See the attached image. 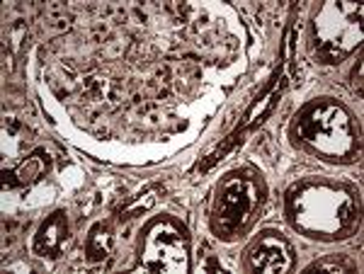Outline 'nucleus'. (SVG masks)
<instances>
[{
  "label": "nucleus",
  "instance_id": "f257e3e1",
  "mask_svg": "<svg viewBox=\"0 0 364 274\" xmlns=\"http://www.w3.org/2000/svg\"><path fill=\"white\" fill-rule=\"evenodd\" d=\"M357 212L355 194L338 185L306 182L289 199L291 224L311 238H343L355 226Z\"/></svg>",
  "mask_w": 364,
  "mask_h": 274
},
{
  "label": "nucleus",
  "instance_id": "f03ea898",
  "mask_svg": "<svg viewBox=\"0 0 364 274\" xmlns=\"http://www.w3.org/2000/svg\"><path fill=\"white\" fill-rule=\"evenodd\" d=\"M296 136L331 160H345L357 146L350 114L336 102H316L304 109L296 121Z\"/></svg>",
  "mask_w": 364,
  "mask_h": 274
},
{
  "label": "nucleus",
  "instance_id": "7ed1b4c3",
  "mask_svg": "<svg viewBox=\"0 0 364 274\" xmlns=\"http://www.w3.org/2000/svg\"><path fill=\"white\" fill-rule=\"evenodd\" d=\"M262 199V187L248 172H231L216 190L214 231L231 238L250 221L252 212Z\"/></svg>",
  "mask_w": 364,
  "mask_h": 274
},
{
  "label": "nucleus",
  "instance_id": "20e7f679",
  "mask_svg": "<svg viewBox=\"0 0 364 274\" xmlns=\"http://www.w3.org/2000/svg\"><path fill=\"white\" fill-rule=\"evenodd\" d=\"M362 8L355 3H328L316 15V44L323 61H340L362 39Z\"/></svg>",
  "mask_w": 364,
  "mask_h": 274
},
{
  "label": "nucleus",
  "instance_id": "39448f33",
  "mask_svg": "<svg viewBox=\"0 0 364 274\" xmlns=\"http://www.w3.org/2000/svg\"><path fill=\"white\" fill-rule=\"evenodd\" d=\"M141 270L149 272H170L180 274L190 270V253H187L185 231L173 221H158L146 233L141 246Z\"/></svg>",
  "mask_w": 364,
  "mask_h": 274
},
{
  "label": "nucleus",
  "instance_id": "423d86ee",
  "mask_svg": "<svg viewBox=\"0 0 364 274\" xmlns=\"http://www.w3.org/2000/svg\"><path fill=\"white\" fill-rule=\"evenodd\" d=\"M248 260L252 272L282 274L291 267V248L284 238L274 236V233H265L252 243Z\"/></svg>",
  "mask_w": 364,
  "mask_h": 274
},
{
  "label": "nucleus",
  "instance_id": "0eeeda50",
  "mask_svg": "<svg viewBox=\"0 0 364 274\" xmlns=\"http://www.w3.org/2000/svg\"><path fill=\"white\" fill-rule=\"evenodd\" d=\"M68 243V219L63 212L51 214L34 236V250L44 258H58Z\"/></svg>",
  "mask_w": 364,
  "mask_h": 274
},
{
  "label": "nucleus",
  "instance_id": "6e6552de",
  "mask_svg": "<svg viewBox=\"0 0 364 274\" xmlns=\"http://www.w3.org/2000/svg\"><path fill=\"white\" fill-rule=\"evenodd\" d=\"M112 246H114V231H112V226H109V224L92 226L90 236H87V243H85L87 260H92V262L105 260L109 253H112Z\"/></svg>",
  "mask_w": 364,
  "mask_h": 274
},
{
  "label": "nucleus",
  "instance_id": "1a4fd4ad",
  "mask_svg": "<svg viewBox=\"0 0 364 274\" xmlns=\"http://www.w3.org/2000/svg\"><path fill=\"white\" fill-rule=\"evenodd\" d=\"M44 172V155L42 153H34L17 168L15 172H5V185H29L34 180H39Z\"/></svg>",
  "mask_w": 364,
  "mask_h": 274
},
{
  "label": "nucleus",
  "instance_id": "9d476101",
  "mask_svg": "<svg viewBox=\"0 0 364 274\" xmlns=\"http://www.w3.org/2000/svg\"><path fill=\"white\" fill-rule=\"evenodd\" d=\"M158 194H161V187H151V190L141 192L139 197H134V199L122 209V219H134V217H141V212H149L158 202Z\"/></svg>",
  "mask_w": 364,
  "mask_h": 274
},
{
  "label": "nucleus",
  "instance_id": "9b49d317",
  "mask_svg": "<svg viewBox=\"0 0 364 274\" xmlns=\"http://www.w3.org/2000/svg\"><path fill=\"white\" fill-rule=\"evenodd\" d=\"M323 272V270H328V272H348L350 270V265H345V262H340V260H333V262H314V265L309 267V272Z\"/></svg>",
  "mask_w": 364,
  "mask_h": 274
}]
</instances>
